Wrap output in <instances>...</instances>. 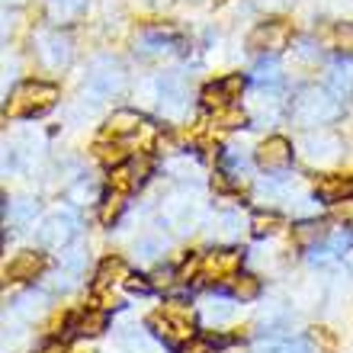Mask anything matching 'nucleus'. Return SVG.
Instances as JSON below:
<instances>
[{
  "mask_svg": "<svg viewBox=\"0 0 353 353\" xmlns=\"http://www.w3.org/2000/svg\"><path fill=\"white\" fill-rule=\"evenodd\" d=\"M289 112L302 129H321V125H327V122H334L341 116V103L325 87H305V90H299Z\"/></svg>",
  "mask_w": 353,
  "mask_h": 353,
  "instance_id": "1",
  "label": "nucleus"
},
{
  "mask_svg": "<svg viewBox=\"0 0 353 353\" xmlns=\"http://www.w3.org/2000/svg\"><path fill=\"white\" fill-rule=\"evenodd\" d=\"M58 100V87L55 84H42V81H26L19 84L10 97L7 112L10 116H42L46 110H52Z\"/></svg>",
  "mask_w": 353,
  "mask_h": 353,
  "instance_id": "2",
  "label": "nucleus"
},
{
  "mask_svg": "<svg viewBox=\"0 0 353 353\" xmlns=\"http://www.w3.org/2000/svg\"><path fill=\"white\" fill-rule=\"evenodd\" d=\"M74 234H77V215L71 209L52 212L46 222L39 225V244H46V248H65Z\"/></svg>",
  "mask_w": 353,
  "mask_h": 353,
  "instance_id": "3",
  "label": "nucleus"
},
{
  "mask_svg": "<svg viewBox=\"0 0 353 353\" xmlns=\"http://www.w3.org/2000/svg\"><path fill=\"white\" fill-rule=\"evenodd\" d=\"M289 39H292L289 23H283V19H267V23H261V26H254V32L248 36V48L276 55V52H283V48L289 46Z\"/></svg>",
  "mask_w": 353,
  "mask_h": 353,
  "instance_id": "4",
  "label": "nucleus"
},
{
  "mask_svg": "<svg viewBox=\"0 0 353 353\" xmlns=\"http://www.w3.org/2000/svg\"><path fill=\"white\" fill-rule=\"evenodd\" d=\"M148 325L154 327V334H158L164 344L176 347V350H180L186 341H193V327H190V318H186V315H174V312H158V315L148 318Z\"/></svg>",
  "mask_w": 353,
  "mask_h": 353,
  "instance_id": "5",
  "label": "nucleus"
},
{
  "mask_svg": "<svg viewBox=\"0 0 353 353\" xmlns=\"http://www.w3.org/2000/svg\"><path fill=\"white\" fill-rule=\"evenodd\" d=\"M292 164V145L283 135H273L257 148V168L267 170V174H279Z\"/></svg>",
  "mask_w": 353,
  "mask_h": 353,
  "instance_id": "6",
  "label": "nucleus"
},
{
  "mask_svg": "<svg viewBox=\"0 0 353 353\" xmlns=\"http://www.w3.org/2000/svg\"><path fill=\"white\" fill-rule=\"evenodd\" d=\"M244 90V77L241 74H232L225 77V81H219V84H209L203 90V106L205 110H228L234 100H238V93Z\"/></svg>",
  "mask_w": 353,
  "mask_h": 353,
  "instance_id": "7",
  "label": "nucleus"
},
{
  "mask_svg": "<svg viewBox=\"0 0 353 353\" xmlns=\"http://www.w3.org/2000/svg\"><path fill=\"white\" fill-rule=\"evenodd\" d=\"M302 151H305V158L312 161V164L325 168V164L341 158V141H337L331 132H318V135H308V139L302 141Z\"/></svg>",
  "mask_w": 353,
  "mask_h": 353,
  "instance_id": "8",
  "label": "nucleus"
},
{
  "mask_svg": "<svg viewBox=\"0 0 353 353\" xmlns=\"http://www.w3.org/2000/svg\"><path fill=\"white\" fill-rule=\"evenodd\" d=\"M71 42H68L61 32H48V36L39 39V58L46 68H65L71 61Z\"/></svg>",
  "mask_w": 353,
  "mask_h": 353,
  "instance_id": "9",
  "label": "nucleus"
},
{
  "mask_svg": "<svg viewBox=\"0 0 353 353\" xmlns=\"http://www.w3.org/2000/svg\"><path fill=\"white\" fill-rule=\"evenodd\" d=\"M122 81H125V77H122V68L116 65V61H106V58H103V61L93 65L90 87L100 93V97H110V93L122 90Z\"/></svg>",
  "mask_w": 353,
  "mask_h": 353,
  "instance_id": "10",
  "label": "nucleus"
},
{
  "mask_svg": "<svg viewBox=\"0 0 353 353\" xmlns=\"http://www.w3.org/2000/svg\"><path fill=\"white\" fill-rule=\"evenodd\" d=\"M42 270H46V254H39V251H23V254H17V257L10 261L7 276H10V279H36Z\"/></svg>",
  "mask_w": 353,
  "mask_h": 353,
  "instance_id": "11",
  "label": "nucleus"
},
{
  "mask_svg": "<svg viewBox=\"0 0 353 353\" xmlns=\"http://www.w3.org/2000/svg\"><path fill=\"white\" fill-rule=\"evenodd\" d=\"M203 273L205 276H238L234 270L241 267V251H215L203 257Z\"/></svg>",
  "mask_w": 353,
  "mask_h": 353,
  "instance_id": "12",
  "label": "nucleus"
},
{
  "mask_svg": "<svg viewBox=\"0 0 353 353\" xmlns=\"http://www.w3.org/2000/svg\"><path fill=\"white\" fill-rule=\"evenodd\" d=\"M106 327H110V315H106L103 308H87V312L74 315V321H71V331H77V334H87V337L103 334Z\"/></svg>",
  "mask_w": 353,
  "mask_h": 353,
  "instance_id": "13",
  "label": "nucleus"
},
{
  "mask_svg": "<svg viewBox=\"0 0 353 353\" xmlns=\"http://www.w3.org/2000/svg\"><path fill=\"white\" fill-rule=\"evenodd\" d=\"M327 81H331V87H334L341 97H350L353 93V58H337V61H331V68H327Z\"/></svg>",
  "mask_w": 353,
  "mask_h": 353,
  "instance_id": "14",
  "label": "nucleus"
},
{
  "mask_svg": "<svg viewBox=\"0 0 353 353\" xmlns=\"http://www.w3.org/2000/svg\"><path fill=\"white\" fill-rule=\"evenodd\" d=\"M87 0H46V13L52 23H71L84 13Z\"/></svg>",
  "mask_w": 353,
  "mask_h": 353,
  "instance_id": "15",
  "label": "nucleus"
},
{
  "mask_svg": "<svg viewBox=\"0 0 353 353\" xmlns=\"http://www.w3.org/2000/svg\"><path fill=\"white\" fill-rule=\"evenodd\" d=\"M347 193H353V180H347V176H321L318 180V196L327 199L331 205L341 203Z\"/></svg>",
  "mask_w": 353,
  "mask_h": 353,
  "instance_id": "16",
  "label": "nucleus"
},
{
  "mask_svg": "<svg viewBox=\"0 0 353 353\" xmlns=\"http://www.w3.org/2000/svg\"><path fill=\"white\" fill-rule=\"evenodd\" d=\"M141 125V116L132 110H116L106 122V132H110L112 139H122V135H132V132Z\"/></svg>",
  "mask_w": 353,
  "mask_h": 353,
  "instance_id": "17",
  "label": "nucleus"
},
{
  "mask_svg": "<svg viewBox=\"0 0 353 353\" xmlns=\"http://www.w3.org/2000/svg\"><path fill=\"white\" fill-rule=\"evenodd\" d=\"M292 238L302 248H318V241L327 238V228H325V222H299V225H292Z\"/></svg>",
  "mask_w": 353,
  "mask_h": 353,
  "instance_id": "18",
  "label": "nucleus"
},
{
  "mask_svg": "<svg viewBox=\"0 0 353 353\" xmlns=\"http://www.w3.org/2000/svg\"><path fill=\"white\" fill-rule=\"evenodd\" d=\"M116 279H129V270H125V263H122L119 257H110V261H103L100 270H97L93 289H106V286H112Z\"/></svg>",
  "mask_w": 353,
  "mask_h": 353,
  "instance_id": "19",
  "label": "nucleus"
},
{
  "mask_svg": "<svg viewBox=\"0 0 353 353\" xmlns=\"http://www.w3.org/2000/svg\"><path fill=\"white\" fill-rule=\"evenodd\" d=\"M254 81H257V84H270V87H276L279 84V65H276V58H261V61H257V65H254Z\"/></svg>",
  "mask_w": 353,
  "mask_h": 353,
  "instance_id": "20",
  "label": "nucleus"
},
{
  "mask_svg": "<svg viewBox=\"0 0 353 353\" xmlns=\"http://www.w3.org/2000/svg\"><path fill=\"white\" fill-rule=\"evenodd\" d=\"M232 296L241 299V302H251V299H257V292H261V283H257V276H248V273H241V276H232Z\"/></svg>",
  "mask_w": 353,
  "mask_h": 353,
  "instance_id": "21",
  "label": "nucleus"
},
{
  "mask_svg": "<svg viewBox=\"0 0 353 353\" xmlns=\"http://www.w3.org/2000/svg\"><path fill=\"white\" fill-rule=\"evenodd\" d=\"M132 186H135V174H132V168H125V164L112 168V174H110V190L112 193H129Z\"/></svg>",
  "mask_w": 353,
  "mask_h": 353,
  "instance_id": "22",
  "label": "nucleus"
},
{
  "mask_svg": "<svg viewBox=\"0 0 353 353\" xmlns=\"http://www.w3.org/2000/svg\"><path fill=\"white\" fill-rule=\"evenodd\" d=\"M279 225H283V219H279L276 212H254L251 232L254 234H270V232H276Z\"/></svg>",
  "mask_w": 353,
  "mask_h": 353,
  "instance_id": "23",
  "label": "nucleus"
},
{
  "mask_svg": "<svg viewBox=\"0 0 353 353\" xmlns=\"http://www.w3.org/2000/svg\"><path fill=\"white\" fill-rule=\"evenodd\" d=\"M244 122H248V116H244L241 110H234V106L219 110L212 116V125H222V129H238V125H244Z\"/></svg>",
  "mask_w": 353,
  "mask_h": 353,
  "instance_id": "24",
  "label": "nucleus"
},
{
  "mask_svg": "<svg viewBox=\"0 0 353 353\" xmlns=\"http://www.w3.org/2000/svg\"><path fill=\"white\" fill-rule=\"evenodd\" d=\"M350 244H353V234H334V238L321 248V254H318V251L312 254V261H318V257H334V254H344Z\"/></svg>",
  "mask_w": 353,
  "mask_h": 353,
  "instance_id": "25",
  "label": "nucleus"
},
{
  "mask_svg": "<svg viewBox=\"0 0 353 353\" xmlns=\"http://www.w3.org/2000/svg\"><path fill=\"white\" fill-rule=\"evenodd\" d=\"M122 196H125V193H112L110 199L103 203V209H100L103 225H110V222H116V219H119V212H122Z\"/></svg>",
  "mask_w": 353,
  "mask_h": 353,
  "instance_id": "26",
  "label": "nucleus"
},
{
  "mask_svg": "<svg viewBox=\"0 0 353 353\" xmlns=\"http://www.w3.org/2000/svg\"><path fill=\"white\" fill-rule=\"evenodd\" d=\"M334 46L341 52H353V23H337L334 26Z\"/></svg>",
  "mask_w": 353,
  "mask_h": 353,
  "instance_id": "27",
  "label": "nucleus"
},
{
  "mask_svg": "<svg viewBox=\"0 0 353 353\" xmlns=\"http://www.w3.org/2000/svg\"><path fill=\"white\" fill-rule=\"evenodd\" d=\"M331 209H334V215H337V219H341V222H344V225H350V228H353V196H347V199H341V203H334V205H331Z\"/></svg>",
  "mask_w": 353,
  "mask_h": 353,
  "instance_id": "28",
  "label": "nucleus"
},
{
  "mask_svg": "<svg viewBox=\"0 0 353 353\" xmlns=\"http://www.w3.org/2000/svg\"><path fill=\"white\" fill-rule=\"evenodd\" d=\"M42 302H46L42 296H26V299H19V305H23L19 312L32 318V315H39V312H42Z\"/></svg>",
  "mask_w": 353,
  "mask_h": 353,
  "instance_id": "29",
  "label": "nucleus"
},
{
  "mask_svg": "<svg viewBox=\"0 0 353 353\" xmlns=\"http://www.w3.org/2000/svg\"><path fill=\"white\" fill-rule=\"evenodd\" d=\"M180 353H212V344L203 341V337H193V341H186V344L180 347Z\"/></svg>",
  "mask_w": 353,
  "mask_h": 353,
  "instance_id": "30",
  "label": "nucleus"
},
{
  "mask_svg": "<svg viewBox=\"0 0 353 353\" xmlns=\"http://www.w3.org/2000/svg\"><path fill=\"white\" fill-rule=\"evenodd\" d=\"M97 154H100V161H106V164H122V151L116 148V145H112V148H106V145H100V148H97Z\"/></svg>",
  "mask_w": 353,
  "mask_h": 353,
  "instance_id": "31",
  "label": "nucleus"
},
{
  "mask_svg": "<svg viewBox=\"0 0 353 353\" xmlns=\"http://www.w3.org/2000/svg\"><path fill=\"white\" fill-rule=\"evenodd\" d=\"M270 353H312L308 350L305 341H292V344H283V347H273Z\"/></svg>",
  "mask_w": 353,
  "mask_h": 353,
  "instance_id": "32",
  "label": "nucleus"
},
{
  "mask_svg": "<svg viewBox=\"0 0 353 353\" xmlns=\"http://www.w3.org/2000/svg\"><path fill=\"white\" fill-rule=\"evenodd\" d=\"M125 286H129L132 292H141V296H145V292H151V283L145 276H129V279H125Z\"/></svg>",
  "mask_w": 353,
  "mask_h": 353,
  "instance_id": "33",
  "label": "nucleus"
},
{
  "mask_svg": "<svg viewBox=\"0 0 353 353\" xmlns=\"http://www.w3.org/2000/svg\"><path fill=\"white\" fill-rule=\"evenodd\" d=\"M257 7H267V10H279V7H286L289 0H254Z\"/></svg>",
  "mask_w": 353,
  "mask_h": 353,
  "instance_id": "34",
  "label": "nucleus"
},
{
  "mask_svg": "<svg viewBox=\"0 0 353 353\" xmlns=\"http://www.w3.org/2000/svg\"><path fill=\"white\" fill-rule=\"evenodd\" d=\"M39 353H65V347H61V344H48V347H42Z\"/></svg>",
  "mask_w": 353,
  "mask_h": 353,
  "instance_id": "35",
  "label": "nucleus"
}]
</instances>
